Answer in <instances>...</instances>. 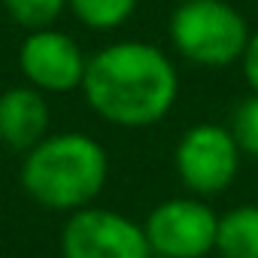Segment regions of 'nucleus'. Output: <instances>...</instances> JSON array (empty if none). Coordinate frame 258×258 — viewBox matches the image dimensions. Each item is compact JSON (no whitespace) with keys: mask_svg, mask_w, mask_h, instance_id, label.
I'll list each match as a JSON object with an SVG mask.
<instances>
[{"mask_svg":"<svg viewBox=\"0 0 258 258\" xmlns=\"http://www.w3.org/2000/svg\"><path fill=\"white\" fill-rule=\"evenodd\" d=\"M240 158L243 152L228 124L198 121L176 140L173 170L191 195L213 198L231 188L240 173Z\"/></svg>","mask_w":258,"mask_h":258,"instance_id":"nucleus-4","label":"nucleus"},{"mask_svg":"<svg viewBox=\"0 0 258 258\" xmlns=\"http://www.w3.org/2000/svg\"><path fill=\"white\" fill-rule=\"evenodd\" d=\"M49 100L34 85H13L0 91V143L10 152H28L49 137Z\"/></svg>","mask_w":258,"mask_h":258,"instance_id":"nucleus-8","label":"nucleus"},{"mask_svg":"<svg viewBox=\"0 0 258 258\" xmlns=\"http://www.w3.org/2000/svg\"><path fill=\"white\" fill-rule=\"evenodd\" d=\"M85 67L88 55L82 52V46L55 25L28 31L19 46V70L25 82L40 88L43 94H67L82 88Z\"/></svg>","mask_w":258,"mask_h":258,"instance_id":"nucleus-7","label":"nucleus"},{"mask_svg":"<svg viewBox=\"0 0 258 258\" xmlns=\"http://www.w3.org/2000/svg\"><path fill=\"white\" fill-rule=\"evenodd\" d=\"M243 76H246V85L249 91L258 94V31H252V40L246 46V55H243Z\"/></svg>","mask_w":258,"mask_h":258,"instance_id":"nucleus-13","label":"nucleus"},{"mask_svg":"<svg viewBox=\"0 0 258 258\" xmlns=\"http://www.w3.org/2000/svg\"><path fill=\"white\" fill-rule=\"evenodd\" d=\"M167 34L179 58L213 70L240 64L252 40L249 22L228 0H182L170 13Z\"/></svg>","mask_w":258,"mask_h":258,"instance_id":"nucleus-3","label":"nucleus"},{"mask_svg":"<svg viewBox=\"0 0 258 258\" xmlns=\"http://www.w3.org/2000/svg\"><path fill=\"white\" fill-rule=\"evenodd\" d=\"M19 182L37 207L52 213H76L103 195L109 182V155L91 134H49L25 152Z\"/></svg>","mask_w":258,"mask_h":258,"instance_id":"nucleus-2","label":"nucleus"},{"mask_svg":"<svg viewBox=\"0 0 258 258\" xmlns=\"http://www.w3.org/2000/svg\"><path fill=\"white\" fill-rule=\"evenodd\" d=\"M79 91L103 121L115 127H149L173 109L179 70L155 43L118 40L88 55Z\"/></svg>","mask_w":258,"mask_h":258,"instance_id":"nucleus-1","label":"nucleus"},{"mask_svg":"<svg viewBox=\"0 0 258 258\" xmlns=\"http://www.w3.org/2000/svg\"><path fill=\"white\" fill-rule=\"evenodd\" d=\"M140 0H67V10L91 31H115L134 16Z\"/></svg>","mask_w":258,"mask_h":258,"instance_id":"nucleus-10","label":"nucleus"},{"mask_svg":"<svg viewBox=\"0 0 258 258\" xmlns=\"http://www.w3.org/2000/svg\"><path fill=\"white\" fill-rule=\"evenodd\" d=\"M228 127H231V134H234L240 152L249 155V158H258V94L255 91H249L237 103Z\"/></svg>","mask_w":258,"mask_h":258,"instance_id":"nucleus-12","label":"nucleus"},{"mask_svg":"<svg viewBox=\"0 0 258 258\" xmlns=\"http://www.w3.org/2000/svg\"><path fill=\"white\" fill-rule=\"evenodd\" d=\"M143 231L152 255L204 258L216 252L219 213L198 195L167 198L149 210V216L143 219Z\"/></svg>","mask_w":258,"mask_h":258,"instance_id":"nucleus-6","label":"nucleus"},{"mask_svg":"<svg viewBox=\"0 0 258 258\" xmlns=\"http://www.w3.org/2000/svg\"><path fill=\"white\" fill-rule=\"evenodd\" d=\"M219 258H258V204H243L219 216Z\"/></svg>","mask_w":258,"mask_h":258,"instance_id":"nucleus-9","label":"nucleus"},{"mask_svg":"<svg viewBox=\"0 0 258 258\" xmlns=\"http://www.w3.org/2000/svg\"><path fill=\"white\" fill-rule=\"evenodd\" d=\"M152 258H167V255H152Z\"/></svg>","mask_w":258,"mask_h":258,"instance_id":"nucleus-14","label":"nucleus"},{"mask_svg":"<svg viewBox=\"0 0 258 258\" xmlns=\"http://www.w3.org/2000/svg\"><path fill=\"white\" fill-rule=\"evenodd\" d=\"M4 13L25 31H37V28H52L64 10L67 0H0Z\"/></svg>","mask_w":258,"mask_h":258,"instance_id":"nucleus-11","label":"nucleus"},{"mask_svg":"<svg viewBox=\"0 0 258 258\" xmlns=\"http://www.w3.org/2000/svg\"><path fill=\"white\" fill-rule=\"evenodd\" d=\"M61 258H152L143 225L118 210L82 207L67 213L61 228Z\"/></svg>","mask_w":258,"mask_h":258,"instance_id":"nucleus-5","label":"nucleus"}]
</instances>
